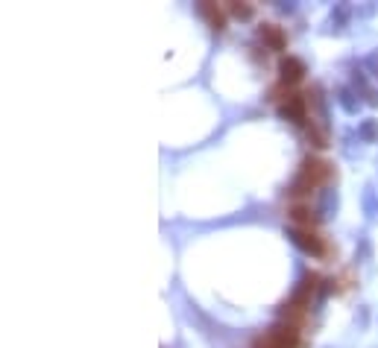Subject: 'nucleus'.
<instances>
[{"instance_id":"10","label":"nucleus","mask_w":378,"mask_h":348,"mask_svg":"<svg viewBox=\"0 0 378 348\" xmlns=\"http://www.w3.org/2000/svg\"><path fill=\"white\" fill-rule=\"evenodd\" d=\"M364 135L367 138H375V126H372V123H367V126H364Z\"/></svg>"},{"instance_id":"6","label":"nucleus","mask_w":378,"mask_h":348,"mask_svg":"<svg viewBox=\"0 0 378 348\" xmlns=\"http://www.w3.org/2000/svg\"><path fill=\"white\" fill-rule=\"evenodd\" d=\"M258 36H261V41H267L273 50H281V47H285V41H288L285 33H281L276 23H264V27L258 30Z\"/></svg>"},{"instance_id":"4","label":"nucleus","mask_w":378,"mask_h":348,"mask_svg":"<svg viewBox=\"0 0 378 348\" xmlns=\"http://www.w3.org/2000/svg\"><path fill=\"white\" fill-rule=\"evenodd\" d=\"M302 77H305V65L296 56H285V59L279 62V80H281V85H296Z\"/></svg>"},{"instance_id":"8","label":"nucleus","mask_w":378,"mask_h":348,"mask_svg":"<svg viewBox=\"0 0 378 348\" xmlns=\"http://www.w3.org/2000/svg\"><path fill=\"white\" fill-rule=\"evenodd\" d=\"M200 12L211 21V27H215V30H223V15H220V9H215L211 4H200Z\"/></svg>"},{"instance_id":"5","label":"nucleus","mask_w":378,"mask_h":348,"mask_svg":"<svg viewBox=\"0 0 378 348\" xmlns=\"http://www.w3.org/2000/svg\"><path fill=\"white\" fill-rule=\"evenodd\" d=\"M279 114L285 120H291V123H296V126L308 120V117H305V99L299 94H288L285 103H279Z\"/></svg>"},{"instance_id":"9","label":"nucleus","mask_w":378,"mask_h":348,"mask_svg":"<svg viewBox=\"0 0 378 348\" xmlns=\"http://www.w3.org/2000/svg\"><path fill=\"white\" fill-rule=\"evenodd\" d=\"M234 15H238V18H249L252 9H249V6H234Z\"/></svg>"},{"instance_id":"1","label":"nucleus","mask_w":378,"mask_h":348,"mask_svg":"<svg viewBox=\"0 0 378 348\" xmlns=\"http://www.w3.org/2000/svg\"><path fill=\"white\" fill-rule=\"evenodd\" d=\"M332 176V164L323 161V158H305L302 167H299V176L293 179V187L291 193H311L314 187H320L323 182H328Z\"/></svg>"},{"instance_id":"2","label":"nucleus","mask_w":378,"mask_h":348,"mask_svg":"<svg viewBox=\"0 0 378 348\" xmlns=\"http://www.w3.org/2000/svg\"><path fill=\"white\" fill-rule=\"evenodd\" d=\"M296 345H299V331L293 325H273L270 331L252 339V348H296Z\"/></svg>"},{"instance_id":"7","label":"nucleus","mask_w":378,"mask_h":348,"mask_svg":"<svg viewBox=\"0 0 378 348\" xmlns=\"http://www.w3.org/2000/svg\"><path fill=\"white\" fill-rule=\"evenodd\" d=\"M288 214H291V219L296 222V229H311L314 222H317L314 211H311V208H305V205H293Z\"/></svg>"},{"instance_id":"3","label":"nucleus","mask_w":378,"mask_h":348,"mask_svg":"<svg viewBox=\"0 0 378 348\" xmlns=\"http://www.w3.org/2000/svg\"><path fill=\"white\" fill-rule=\"evenodd\" d=\"M288 237L302 249V252H308V255H323L325 252V246H323V240L311 232V229H288Z\"/></svg>"}]
</instances>
